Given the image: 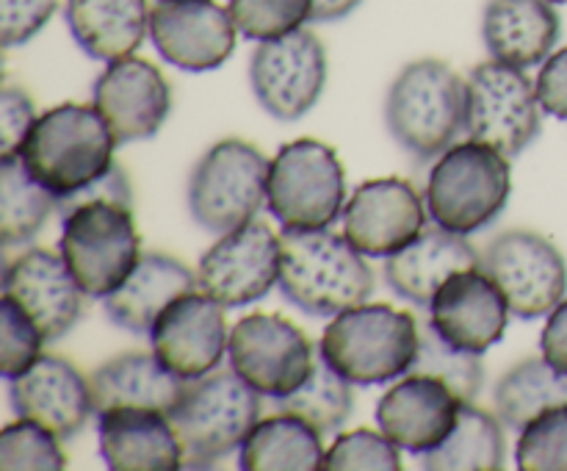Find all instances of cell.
<instances>
[{"instance_id": "52a82bcc", "label": "cell", "mask_w": 567, "mask_h": 471, "mask_svg": "<svg viewBox=\"0 0 567 471\" xmlns=\"http://www.w3.org/2000/svg\"><path fill=\"white\" fill-rule=\"evenodd\" d=\"M59 253L86 297L114 294L142 260L133 205L97 197L72 208L61 216Z\"/></svg>"}, {"instance_id": "8992f818", "label": "cell", "mask_w": 567, "mask_h": 471, "mask_svg": "<svg viewBox=\"0 0 567 471\" xmlns=\"http://www.w3.org/2000/svg\"><path fill=\"white\" fill-rule=\"evenodd\" d=\"M509 194L513 170L507 155L468 139L437 155L424 197L435 225L471 236L504 214Z\"/></svg>"}, {"instance_id": "30bf717a", "label": "cell", "mask_w": 567, "mask_h": 471, "mask_svg": "<svg viewBox=\"0 0 567 471\" xmlns=\"http://www.w3.org/2000/svg\"><path fill=\"white\" fill-rule=\"evenodd\" d=\"M543 127L537 83L504 61L476 64L465 78V133L474 142L518 158Z\"/></svg>"}, {"instance_id": "44dd1931", "label": "cell", "mask_w": 567, "mask_h": 471, "mask_svg": "<svg viewBox=\"0 0 567 471\" xmlns=\"http://www.w3.org/2000/svg\"><path fill=\"white\" fill-rule=\"evenodd\" d=\"M509 314L502 288L482 266L449 277L430 305L432 327L454 347L476 355L502 341Z\"/></svg>"}, {"instance_id": "f6af8a7d", "label": "cell", "mask_w": 567, "mask_h": 471, "mask_svg": "<svg viewBox=\"0 0 567 471\" xmlns=\"http://www.w3.org/2000/svg\"><path fill=\"white\" fill-rule=\"evenodd\" d=\"M551 3H567V0H551Z\"/></svg>"}, {"instance_id": "484cf974", "label": "cell", "mask_w": 567, "mask_h": 471, "mask_svg": "<svg viewBox=\"0 0 567 471\" xmlns=\"http://www.w3.org/2000/svg\"><path fill=\"white\" fill-rule=\"evenodd\" d=\"M94 416L111 408H150L169 416L188 380L166 369L155 352H122L89 377Z\"/></svg>"}, {"instance_id": "cb8c5ba5", "label": "cell", "mask_w": 567, "mask_h": 471, "mask_svg": "<svg viewBox=\"0 0 567 471\" xmlns=\"http://www.w3.org/2000/svg\"><path fill=\"white\" fill-rule=\"evenodd\" d=\"M97 441L114 471L183 469V443L169 416L150 408H111L97 413Z\"/></svg>"}, {"instance_id": "ac0fdd59", "label": "cell", "mask_w": 567, "mask_h": 471, "mask_svg": "<svg viewBox=\"0 0 567 471\" xmlns=\"http://www.w3.org/2000/svg\"><path fill=\"white\" fill-rule=\"evenodd\" d=\"M92 98L120 144L153 139L172 109V89L164 72L136 55L109 61L94 81Z\"/></svg>"}, {"instance_id": "f35d334b", "label": "cell", "mask_w": 567, "mask_h": 471, "mask_svg": "<svg viewBox=\"0 0 567 471\" xmlns=\"http://www.w3.org/2000/svg\"><path fill=\"white\" fill-rule=\"evenodd\" d=\"M0 316H3V338H0V375L6 380L22 375L42 358L44 336L37 321L20 308L11 297L3 294L0 303Z\"/></svg>"}, {"instance_id": "2e32d148", "label": "cell", "mask_w": 567, "mask_h": 471, "mask_svg": "<svg viewBox=\"0 0 567 471\" xmlns=\"http://www.w3.org/2000/svg\"><path fill=\"white\" fill-rule=\"evenodd\" d=\"M153 352L183 380H199L225 360L227 336L225 305L205 291H188L166 305L150 330Z\"/></svg>"}, {"instance_id": "7402d4cb", "label": "cell", "mask_w": 567, "mask_h": 471, "mask_svg": "<svg viewBox=\"0 0 567 471\" xmlns=\"http://www.w3.org/2000/svg\"><path fill=\"white\" fill-rule=\"evenodd\" d=\"M9 402L20 419L37 421L50 432L70 441L94 416L92 386L64 358L42 355L22 375L9 380Z\"/></svg>"}, {"instance_id": "d590c367", "label": "cell", "mask_w": 567, "mask_h": 471, "mask_svg": "<svg viewBox=\"0 0 567 471\" xmlns=\"http://www.w3.org/2000/svg\"><path fill=\"white\" fill-rule=\"evenodd\" d=\"M61 438L37 421L20 419L6 424L0 432V469H37L61 471L66 465L64 452L59 447Z\"/></svg>"}, {"instance_id": "836d02e7", "label": "cell", "mask_w": 567, "mask_h": 471, "mask_svg": "<svg viewBox=\"0 0 567 471\" xmlns=\"http://www.w3.org/2000/svg\"><path fill=\"white\" fill-rule=\"evenodd\" d=\"M410 371L441 377L463 402H474L482 391V382H485V366H482L480 355L454 347L432 327V321L421 325L419 358Z\"/></svg>"}, {"instance_id": "d4e9b609", "label": "cell", "mask_w": 567, "mask_h": 471, "mask_svg": "<svg viewBox=\"0 0 567 471\" xmlns=\"http://www.w3.org/2000/svg\"><path fill=\"white\" fill-rule=\"evenodd\" d=\"M563 20L551 0H487L482 14V39L496 61L540 66L554 53Z\"/></svg>"}, {"instance_id": "4316f807", "label": "cell", "mask_w": 567, "mask_h": 471, "mask_svg": "<svg viewBox=\"0 0 567 471\" xmlns=\"http://www.w3.org/2000/svg\"><path fill=\"white\" fill-rule=\"evenodd\" d=\"M197 286L199 277L183 260L164 253L142 255L127 280L105 297V316L111 325L144 336L153 330L155 319L166 305L175 303L183 294L197 291Z\"/></svg>"}, {"instance_id": "4dcf8cb0", "label": "cell", "mask_w": 567, "mask_h": 471, "mask_svg": "<svg viewBox=\"0 0 567 471\" xmlns=\"http://www.w3.org/2000/svg\"><path fill=\"white\" fill-rule=\"evenodd\" d=\"M496 413L509 430H524L546 410L567 405V371L546 358H526L498 380Z\"/></svg>"}, {"instance_id": "4fadbf2b", "label": "cell", "mask_w": 567, "mask_h": 471, "mask_svg": "<svg viewBox=\"0 0 567 471\" xmlns=\"http://www.w3.org/2000/svg\"><path fill=\"white\" fill-rule=\"evenodd\" d=\"M249 83L266 114L297 122L319 103L327 86V50L308 28L266 39L249 59Z\"/></svg>"}, {"instance_id": "9a60e30c", "label": "cell", "mask_w": 567, "mask_h": 471, "mask_svg": "<svg viewBox=\"0 0 567 471\" xmlns=\"http://www.w3.org/2000/svg\"><path fill=\"white\" fill-rule=\"evenodd\" d=\"M236 22L216 0H155L150 39L166 64L183 72H210L236 50Z\"/></svg>"}, {"instance_id": "7bdbcfd3", "label": "cell", "mask_w": 567, "mask_h": 471, "mask_svg": "<svg viewBox=\"0 0 567 471\" xmlns=\"http://www.w3.org/2000/svg\"><path fill=\"white\" fill-rule=\"evenodd\" d=\"M540 349L543 358H546L548 364L567 371V299H563V303L548 314V321L546 327H543L540 336Z\"/></svg>"}, {"instance_id": "ee69618b", "label": "cell", "mask_w": 567, "mask_h": 471, "mask_svg": "<svg viewBox=\"0 0 567 471\" xmlns=\"http://www.w3.org/2000/svg\"><path fill=\"white\" fill-rule=\"evenodd\" d=\"M363 0H316L313 20L310 22H336L352 14Z\"/></svg>"}, {"instance_id": "d6986e66", "label": "cell", "mask_w": 567, "mask_h": 471, "mask_svg": "<svg viewBox=\"0 0 567 471\" xmlns=\"http://www.w3.org/2000/svg\"><path fill=\"white\" fill-rule=\"evenodd\" d=\"M3 294L37 321L44 341H59L78 325L86 297L61 253L42 247L28 249L6 264Z\"/></svg>"}, {"instance_id": "d6a6232c", "label": "cell", "mask_w": 567, "mask_h": 471, "mask_svg": "<svg viewBox=\"0 0 567 471\" xmlns=\"http://www.w3.org/2000/svg\"><path fill=\"white\" fill-rule=\"evenodd\" d=\"M275 408L310 421L321 436L341 430L354 410V391L347 377L338 375L324 360L313 366V375L288 397L275 399Z\"/></svg>"}, {"instance_id": "b9f144b4", "label": "cell", "mask_w": 567, "mask_h": 471, "mask_svg": "<svg viewBox=\"0 0 567 471\" xmlns=\"http://www.w3.org/2000/svg\"><path fill=\"white\" fill-rule=\"evenodd\" d=\"M537 98L546 114L567 120V48L548 55L537 75Z\"/></svg>"}, {"instance_id": "f1b7e54d", "label": "cell", "mask_w": 567, "mask_h": 471, "mask_svg": "<svg viewBox=\"0 0 567 471\" xmlns=\"http://www.w3.org/2000/svg\"><path fill=\"white\" fill-rule=\"evenodd\" d=\"M321 460V432L310 421L277 410V416L258 421L249 432L238 465L247 471H316Z\"/></svg>"}, {"instance_id": "ba28073f", "label": "cell", "mask_w": 567, "mask_h": 471, "mask_svg": "<svg viewBox=\"0 0 567 471\" xmlns=\"http://www.w3.org/2000/svg\"><path fill=\"white\" fill-rule=\"evenodd\" d=\"M271 161L244 139H221L188 175V211L214 236L255 219L269 188Z\"/></svg>"}, {"instance_id": "74e56055", "label": "cell", "mask_w": 567, "mask_h": 471, "mask_svg": "<svg viewBox=\"0 0 567 471\" xmlns=\"http://www.w3.org/2000/svg\"><path fill=\"white\" fill-rule=\"evenodd\" d=\"M324 471H402V454L399 447L374 430L341 432L321 460Z\"/></svg>"}, {"instance_id": "9c48e42d", "label": "cell", "mask_w": 567, "mask_h": 471, "mask_svg": "<svg viewBox=\"0 0 567 471\" xmlns=\"http://www.w3.org/2000/svg\"><path fill=\"white\" fill-rule=\"evenodd\" d=\"M347 172L336 150L316 139L282 144L269 170L266 205L282 231L330 227L343 216Z\"/></svg>"}, {"instance_id": "5bb4252c", "label": "cell", "mask_w": 567, "mask_h": 471, "mask_svg": "<svg viewBox=\"0 0 567 471\" xmlns=\"http://www.w3.org/2000/svg\"><path fill=\"white\" fill-rule=\"evenodd\" d=\"M280 236L266 222H247L199 258V288L225 308L258 303L280 280Z\"/></svg>"}, {"instance_id": "8d00e7d4", "label": "cell", "mask_w": 567, "mask_h": 471, "mask_svg": "<svg viewBox=\"0 0 567 471\" xmlns=\"http://www.w3.org/2000/svg\"><path fill=\"white\" fill-rule=\"evenodd\" d=\"M515 463L520 471H567V405L546 410L520 430Z\"/></svg>"}, {"instance_id": "ab89813d", "label": "cell", "mask_w": 567, "mask_h": 471, "mask_svg": "<svg viewBox=\"0 0 567 471\" xmlns=\"http://www.w3.org/2000/svg\"><path fill=\"white\" fill-rule=\"evenodd\" d=\"M59 9V0H0V42L3 48L25 44L42 31Z\"/></svg>"}, {"instance_id": "5b68a950", "label": "cell", "mask_w": 567, "mask_h": 471, "mask_svg": "<svg viewBox=\"0 0 567 471\" xmlns=\"http://www.w3.org/2000/svg\"><path fill=\"white\" fill-rule=\"evenodd\" d=\"M260 397L236 369H216L188 380L169 413L183 443V469H210L241 449L260 421Z\"/></svg>"}, {"instance_id": "e0dca14e", "label": "cell", "mask_w": 567, "mask_h": 471, "mask_svg": "<svg viewBox=\"0 0 567 471\" xmlns=\"http://www.w3.org/2000/svg\"><path fill=\"white\" fill-rule=\"evenodd\" d=\"M426 199L404 177H377L343 205V233L365 258H391L426 227Z\"/></svg>"}, {"instance_id": "60d3db41", "label": "cell", "mask_w": 567, "mask_h": 471, "mask_svg": "<svg viewBox=\"0 0 567 471\" xmlns=\"http://www.w3.org/2000/svg\"><path fill=\"white\" fill-rule=\"evenodd\" d=\"M37 109H33L31 94L22 92L20 86H6L0 94V139H3V155H17L22 142L31 133L37 122Z\"/></svg>"}, {"instance_id": "603a6c76", "label": "cell", "mask_w": 567, "mask_h": 471, "mask_svg": "<svg viewBox=\"0 0 567 471\" xmlns=\"http://www.w3.org/2000/svg\"><path fill=\"white\" fill-rule=\"evenodd\" d=\"M482 266V255L463 233L441 225L424 227L408 247L385 258V283L396 297L430 308L452 275Z\"/></svg>"}, {"instance_id": "83f0119b", "label": "cell", "mask_w": 567, "mask_h": 471, "mask_svg": "<svg viewBox=\"0 0 567 471\" xmlns=\"http://www.w3.org/2000/svg\"><path fill=\"white\" fill-rule=\"evenodd\" d=\"M64 20L89 59L116 61L142 48L150 6L147 0H66Z\"/></svg>"}, {"instance_id": "7a4b0ae2", "label": "cell", "mask_w": 567, "mask_h": 471, "mask_svg": "<svg viewBox=\"0 0 567 471\" xmlns=\"http://www.w3.org/2000/svg\"><path fill=\"white\" fill-rule=\"evenodd\" d=\"M421 347V325L410 310L363 303L332 316L319 355L352 386H382L410 375Z\"/></svg>"}, {"instance_id": "1f68e13d", "label": "cell", "mask_w": 567, "mask_h": 471, "mask_svg": "<svg viewBox=\"0 0 567 471\" xmlns=\"http://www.w3.org/2000/svg\"><path fill=\"white\" fill-rule=\"evenodd\" d=\"M59 211V199L28 172L22 155H0V238L6 247L33 242Z\"/></svg>"}, {"instance_id": "e575fe53", "label": "cell", "mask_w": 567, "mask_h": 471, "mask_svg": "<svg viewBox=\"0 0 567 471\" xmlns=\"http://www.w3.org/2000/svg\"><path fill=\"white\" fill-rule=\"evenodd\" d=\"M313 3L316 0H230L227 9L244 39L266 42L299 31L313 20Z\"/></svg>"}, {"instance_id": "6da1fadb", "label": "cell", "mask_w": 567, "mask_h": 471, "mask_svg": "<svg viewBox=\"0 0 567 471\" xmlns=\"http://www.w3.org/2000/svg\"><path fill=\"white\" fill-rule=\"evenodd\" d=\"M280 286L282 297L308 316H338L341 310L369 303L374 294V269L365 255L330 227L297 231L280 236Z\"/></svg>"}, {"instance_id": "3957f363", "label": "cell", "mask_w": 567, "mask_h": 471, "mask_svg": "<svg viewBox=\"0 0 567 471\" xmlns=\"http://www.w3.org/2000/svg\"><path fill=\"white\" fill-rule=\"evenodd\" d=\"M116 144L94 105L61 103L33 122L20 155L28 172L61 199L100 181L114 166Z\"/></svg>"}, {"instance_id": "8fae6325", "label": "cell", "mask_w": 567, "mask_h": 471, "mask_svg": "<svg viewBox=\"0 0 567 471\" xmlns=\"http://www.w3.org/2000/svg\"><path fill=\"white\" fill-rule=\"evenodd\" d=\"M482 269L496 280L518 319L548 316L567 291V264L557 244L535 231L498 233L482 249Z\"/></svg>"}, {"instance_id": "f546056e", "label": "cell", "mask_w": 567, "mask_h": 471, "mask_svg": "<svg viewBox=\"0 0 567 471\" xmlns=\"http://www.w3.org/2000/svg\"><path fill=\"white\" fill-rule=\"evenodd\" d=\"M507 458L504 421L474 402L460 408L457 421L441 447L421 454L426 471H498Z\"/></svg>"}, {"instance_id": "277c9868", "label": "cell", "mask_w": 567, "mask_h": 471, "mask_svg": "<svg viewBox=\"0 0 567 471\" xmlns=\"http://www.w3.org/2000/svg\"><path fill=\"white\" fill-rule=\"evenodd\" d=\"M385 125L415 161L437 158L465 127V81L441 59L410 61L388 89Z\"/></svg>"}, {"instance_id": "7c38bea8", "label": "cell", "mask_w": 567, "mask_h": 471, "mask_svg": "<svg viewBox=\"0 0 567 471\" xmlns=\"http://www.w3.org/2000/svg\"><path fill=\"white\" fill-rule=\"evenodd\" d=\"M230 366L264 397L282 399L305 386L316 366L313 341L280 314H249L230 332Z\"/></svg>"}, {"instance_id": "ffe728a7", "label": "cell", "mask_w": 567, "mask_h": 471, "mask_svg": "<svg viewBox=\"0 0 567 471\" xmlns=\"http://www.w3.org/2000/svg\"><path fill=\"white\" fill-rule=\"evenodd\" d=\"M463 399L432 375L410 371L377 402V424L399 449L424 454L441 447L457 421Z\"/></svg>"}]
</instances>
